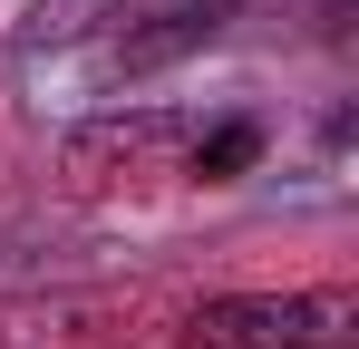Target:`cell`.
<instances>
[{"instance_id":"3","label":"cell","mask_w":359,"mask_h":349,"mask_svg":"<svg viewBox=\"0 0 359 349\" xmlns=\"http://www.w3.org/2000/svg\"><path fill=\"white\" fill-rule=\"evenodd\" d=\"M252 156H262V126H252V116H233V126H194V146H184V174H204V184H233Z\"/></svg>"},{"instance_id":"1","label":"cell","mask_w":359,"mask_h":349,"mask_svg":"<svg viewBox=\"0 0 359 349\" xmlns=\"http://www.w3.org/2000/svg\"><path fill=\"white\" fill-rule=\"evenodd\" d=\"M359 340V291L320 282V291H224L184 310L175 349H350Z\"/></svg>"},{"instance_id":"2","label":"cell","mask_w":359,"mask_h":349,"mask_svg":"<svg viewBox=\"0 0 359 349\" xmlns=\"http://www.w3.org/2000/svg\"><path fill=\"white\" fill-rule=\"evenodd\" d=\"M184 146H194L184 107H126V116H88L59 146V174L78 194H117V184H146V174H175Z\"/></svg>"}]
</instances>
